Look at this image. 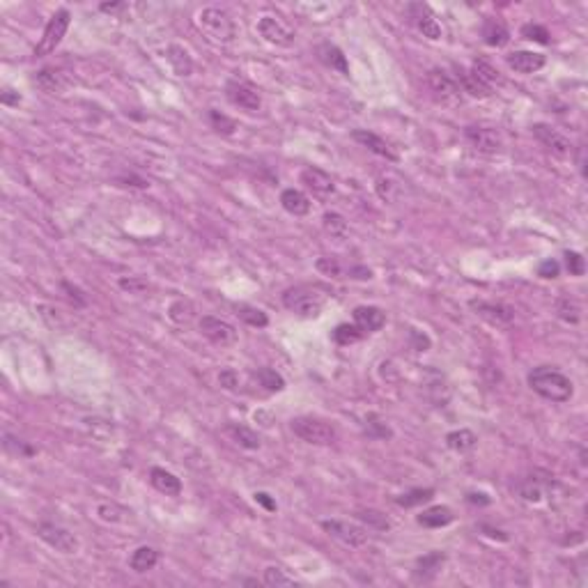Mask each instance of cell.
Instances as JSON below:
<instances>
[{
	"instance_id": "11a10c76",
	"label": "cell",
	"mask_w": 588,
	"mask_h": 588,
	"mask_svg": "<svg viewBox=\"0 0 588 588\" xmlns=\"http://www.w3.org/2000/svg\"><path fill=\"white\" fill-rule=\"evenodd\" d=\"M253 496H255V503H260L266 512H276V508H278V505H276V501H274L266 492H255Z\"/></svg>"
},
{
	"instance_id": "8fae6325",
	"label": "cell",
	"mask_w": 588,
	"mask_h": 588,
	"mask_svg": "<svg viewBox=\"0 0 588 588\" xmlns=\"http://www.w3.org/2000/svg\"><path fill=\"white\" fill-rule=\"evenodd\" d=\"M200 334L205 336L209 343L228 347L237 340V329L230 322L214 317V315H202L200 317Z\"/></svg>"
},
{
	"instance_id": "91938a15",
	"label": "cell",
	"mask_w": 588,
	"mask_h": 588,
	"mask_svg": "<svg viewBox=\"0 0 588 588\" xmlns=\"http://www.w3.org/2000/svg\"><path fill=\"white\" fill-rule=\"evenodd\" d=\"M481 531H485V536H490V538H494V540H501V542L508 540V536H505L503 531L490 527V524H481Z\"/></svg>"
},
{
	"instance_id": "484cf974",
	"label": "cell",
	"mask_w": 588,
	"mask_h": 588,
	"mask_svg": "<svg viewBox=\"0 0 588 588\" xmlns=\"http://www.w3.org/2000/svg\"><path fill=\"white\" fill-rule=\"evenodd\" d=\"M165 60L170 62L172 71L177 74V76H191L193 71V60L189 51L184 49L180 44H170L168 49H165Z\"/></svg>"
},
{
	"instance_id": "d6986e66",
	"label": "cell",
	"mask_w": 588,
	"mask_h": 588,
	"mask_svg": "<svg viewBox=\"0 0 588 588\" xmlns=\"http://www.w3.org/2000/svg\"><path fill=\"white\" fill-rule=\"evenodd\" d=\"M446 563V554L444 551H428L425 556H421L416 560V568H413V579L418 584H430L432 579L439 575V570Z\"/></svg>"
},
{
	"instance_id": "cb8c5ba5",
	"label": "cell",
	"mask_w": 588,
	"mask_h": 588,
	"mask_svg": "<svg viewBox=\"0 0 588 588\" xmlns=\"http://www.w3.org/2000/svg\"><path fill=\"white\" fill-rule=\"evenodd\" d=\"M453 519H455V514L448 505H432V508L423 510L416 517V522L425 529H444Z\"/></svg>"
},
{
	"instance_id": "9c48e42d",
	"label": "cell",
	"mask_w": 588,
	"mask_h": 588,
	"mask_svg": "<svg viewBox=\"0 0 588 588\" xmlns=\"http://www.w3.org/2000/svg\"><path fill=\"white\" fill-rule=\"evenodd\" d=\"M531 134H533V138H536V141L542 147H545V150H549L551 154L560 156V159H565V156L572 154V143H570L568 138L560 134L558 129H554V127H549L545 122H536V124L531 127Z\"/></svg>"
},
{
	"instance_id": "4316f807",
	"label": "cell",
	"mask_w": 588,
	"mask_h": 588,
	"mask_svg": "<svg viewBox=\"0 0 588 588\" xmlns=\"http://www.w3.org/2000/svg\"><path fill=\"white\" fill-rule=\"evenodd\" d=\"M455 74H457V86L462 92H466V95H471V97H478V99H485V97H490L492 95V90L483 86L481 81H478L476 76L469 69L464 67H455Z\"/></svg>"
},
{
	"instance_id": "4dcf8cb0",
	"label": "cell",
	"mask_w": 588,
	"mask_h": 588,
	"mask_svg": "<svg viewBox=\"0 0 588 588\" xmlns=\"http://www.w3.org/2000/svg\"><path fill=\"white\" fill-rule=\"evenodd\" d=\"M225 432L233 437L235 444H239L242 448H248V450L260 448V435H257V432L251 430V428L239 425V423H230V425H225Z\"/></svg>"
},
{
	"instance_id": "60d3db41",
	"label": "cell",
	"mask_w": 588,
	"mask_h": 588,
	"mask_svg": "<svg viewBox=\"0 0 588 588\" xmlns=\"http://www.w3.org/2000/svg\"><path fill=\"white\" fill-rule=\"evenodd\" d=\"M365 435L372 439H391L393 430L386 425V423L377 416V413H368L365 416Z\"/></svg>"
},
{
	"instance_id": "f6af8a7d",
	"label": "cell",
	"mask_w": 588,
	"mask_h": 588,
	"mask_svg": "<svg viewBox=\"0 0 588 588\" xmlns=\"http://www.w3.org/2000/svg\"><path fill=\"white\" fill-rule=\"evenodd\" d=\"M565 266H568L570 276H584V271H586L584 255L577 251H565Z\"/></svg>"
},
{
	"instance_id": "7dc6e473",
	"label": "cell",
	"mask_w": 588,
	"mask_h": 588,
	"mask_svg": "<svg viewBox=\"0 0 588 588\" xmlns=\"http://www.w3.org/2000/svg\"><path fill=\"white\" fill-rule=\"evenodd\" d=\"M315 266H317V271H322L324 276H340L343 274L340 262L336 260V257H319V260L315 262Z\"/></svg>"
},
{
	"instance_id": "52a82bcc",
	"label": "cell",
	"mask_w": 588,
	"mask_h": 588,
	"mask_svg": "<svg viewBox=\"0 0 588 588\" xmlns=\"http://www.w3.org/2000/svg\"><path fill=\"white\" fill-rule=\"evenodd\" d=\"M37 536H40L49 547H53L55 551H62V554H74V551H78V538L74 536L69 529L60 527V524H53V522L37 524Z\"/></svg>"
},
{
	"instance_id": "74e56055",
	"label": "cell",
	"mask_w": 588,
	"mask_h": 588,
	"mask_svg": "<svg viewBox=\"0 0 588 588\" xmlns=\"http://www.w3.org/2000/svg\"><path fill=\"white\" fill-rule=\"evenodd\" d=\"M237 317L242 319V322H246L248 327H255V329H264L266 324H269V317H266L260 308L246 306V303L237 306Z\"/></svg>"
},
{
	"instance_id": "681fc988",
	"label": "cell",
	"mask_w": 588,
	"mask_h": 588,
	"mask_svg": "<svg viewBox=\"0 0 588 588\" xmlns=\"http://www.w3.org/2000/svg\"><path fill=\"white\" fill-rule=\"evenodd\" d=\"M558 274H560V264L556 262V260H542L540 262V266H538V276L540 278H558Z\"/></svg>"
},
{
	"instance_id": "e0dca14e",
	"label": "cell",
	"mask_w": 588,
	"mask_h": 588,
	"mask_svg": "<svg viewBox=\"0 0 588 588\" xmlns=\"http://www.w3.org/2000/svg\"><path fill=\"white\" fill-rule=\"evenodd\" d=\"M352 141H356L365 150L375 152L377 156H384L389 161H398V154L393 152V147L384 141L382 136H377L375 131H368V129H354L352 131Z\"/></svg>"
},
{
	"instance_id": "3957f363",
	"label": "cell",
	"mask_w": 588,
	"mask_h": 588,
	"mask_svg": "<svg viewBox=\"0 0 588 588\" xmlns=\"http://www.w3.org/2000/svg\"><path fill=\"white\" fill-rule=\"evenodd\" d=\"M283 306L290 312H294V315L312 319L319 315L322 308H324V297H322L317 290L297 285V288H290L283 292Z\"/></svg>"
},
{
	"instance_id": "e575fe53",
	"label": "cell",
	"mask_w": 588,
	"mask_h": 588,
	"mask_svg": "<svg viewBox=\"0 0 588 588\" xmlns=\"http://www.w3.org/2000/svg\"><path fill=\"white\" fill-rule=\"evenodd\" d=\"M207 119H209V127L214 129L218 136H233L237 131V122H235V119L228 117L225 113H220V110H216V108H209Z\"/></svg>"
},
{
	"instance_id": "ffe728a7",
	"label": "cell",
	"mask_w": 588,
	"mask_h": 588,
	"mask_svg": "<svg viewBox=\"0 0 588 588\" xmlns=\"http://www.w3.org/2000/svg\"><path fill=\"white\" fill-rule=\"evenodd\" d=\"M478 315L494 322V324H508L514 317V310L510 306H505V303H494V301H483V299H474L469 303Z\"/></svg>"
},
{
	"instance_id": "5bb4252c",
	"label": "cell",
	"mask_w": 588,
	"mask_h": 588,
	"mask_svg": "<svg viewBox=\"0 0 588 588\" xmlns=\"http://www.w3.org/2000/svg\"><path fill=\"white\" fill-rule=\"evenodd\" d=\"M464 136H466V141L474 145V150L478 152H483V154H496L503 147V141H501V136L494 131V129L490 127H466L464 129Z\"/></svg>"
},
{
	"instance_id": "7c38bea8",
	"label": "cell",
	"mask_w": 588,
	"mask_h": 588,
	"mask_svg": "<svg viewBox=\"0 0 588 588\" xmlns=\"http://www.w3.org/2000/svg\"><path fill=\"white\" fill-rule=\"evenodd\" d=\"M225 95L230 99V104H235L237 108L246 110V113H257V110L262 108L260 95H257V90L248 86V83L230 81L228 86H225Z\"/></svg>"
},
{
	"instance_id": "6f0895ef",
	"label": "cell",
	"mask_w": 588,
	"mask_h": 588,
	"mask_svg": "<svg viewBox=\"0 0 588 588\" xmlns=\"http://www.w3.org/2000/svg\"><path fill=\"white\" fill-rule=\"evenodd\" d=\"M349 278L370 281V278H372V271L368 269V266H352V269H349Z\"/></svg>"
},
{
	"instance_id": "d4e9b609",
	"label": "cell",
	"mask_w": 588,
	"mask_h": 588,
	"mask_svg": "<svg viewBox=\"0 0 588 588\" xmlns=\"http://www.w3.org/2000/svg\"><path fill=\"white\" fill-rule=\"evenodd\" d=\"M281 205L292 216H306L310 211V198L299 189H285L281 193Z\"/></svg>"
},
{
	"instance_id": "6da1fadb",
	"label": "cell",
	"mask_w": 588,
	"mask_h": 588,
	"mask_svg": "<svg viewBox=\"0 0 588 588\" xmlns=\"http://www.w3.org/2000/svg\"><path fill=\"white\" fill-rule=\"evenodd\" d=\"M529 386L540 395V398L551 400V402H568L575 393V386L570 382V377H565L563 372L551 365L533 368L529 372Z\"/></svg>"
},
{
	"instance_id": "9a60e30c",
	"label": "cell",
	"mask_w": 588,
	"mask_h": 588,
	"mask_svg": "<svg viewBox=\"0 0 588 588\" xmlns=\"http://www.w3.org/2000/svg\"><path fill=\"white\" fill-rule=\"evenodd\" d=\"M33 83L40 90L49 92V95H58V92H64L71 86V76H69V71H64V69L44 67L33 76Z\"/></svg>"
},
{
	"instance_id": "d6a6232c",
	"label": "cell",
	"mask_w": 588,
	"mask_h": 588,
	"mask_svg": "<svg viewBox=\"0 0 588 588\" xmlns=\"http://www.w3.org/2000/svg\"><path fill=\"white\" fill-rule=\"evenodd\" d=\"M354 517L365 524L368 529H375V531H389L391 529V522L389 517L382 512V510H377V508H358L354 512Z\"/></svg>"
},
{
	"instance_id": "44dd1931",
	"label": "cell",
	"mask_w": 588,
	"mask_h": 588,
	"mask_svg": "<svg viewBox=\"0 0 588 588\" xmlns=\"http://www.w3.org/2000/svg\"><path fill=\"white\" fill-rule=\"evenodd\" d=\"M354 324L363 331V334H372V331H380L386 324V312L377 306H356L354 312Z\"/></svg>"
},
{
	"instance_id": "9f6ffc18",
	"label": "cell",
	"mask_w": 588,
	"mask_h": 588,
	"mask_svg": "<svg viewBox=\"0 0 588 588\" xmlns=\"http://www.w3.org/2000/svg\"><path fill=\"white\" fill-rule=\"evenodd\" d=\"M411 340H413V349H416V352H425L430 347V338L425 334H418V331H411Z\"/></svg>"
},
{
	"instance_id": "f1b7e54d",
	"label": "cell",
	"mask_w": 588,
	"mask_h": 588,
	"mask_svg": "<svg viewBox=\"0 0 588 588\" xmlns=\"http://www.w3.org/2000/svg\"><path fill=\"white\" fill-rule=\"evenodd\" d=\"M159 563V551H156L154 547H138L131 558H129V568L134 570V572H150V570H154V565Z\"/></svg>"
},
{
	"instance_id": "db71d44e",
	"label": "cell",
	"mask_w": 588,
	"mask_h": 588,
	"mask_svg": "<svg viewBox=\"0 0 588 588\" xmlns=\"http://www.w3.org/2000/svg\"><path fill=\"white\" fill-rule=\"evenodd\" d=\"M0 104L3 106H18L21 104V95H18V92L12 90V88H3V92H0Z\"/></svg>"
},
{
	"instance_id": "bcb514c9",
	"label": "cell",
	"mask_w": 588,
	"mask_h": 588,
	"mask_svg": "<svg viewBox=\"0 0 588 588\" xmlns=\"http://www.w3.org/2000/svg\"><path fill=\"white\" fill-rule=\"evenodd\" d=\"M519 494H522V499L524 501H540V496H542V490H540V485L538 483H533V478H529V481H524L519 485Z\"/></svg>"
},
{
	"instance_id": "f35d334b",
	"label": "cell",
	"mask_w": 588,
	"mask_h": 588,
	"mask_svg": "<svg viewBox=\"0 0 588 588\" xmlns=\"http://www.w3.org/2000/svg\"><path fill=\"white\" fill-rule=\"evenodd\" d=\"M262 582H264L266 586H271V588H281V586H294V584H297V579L290 577V575L285 572L283 568H278V565H269V568H264Z\"/></svg>"
},
{
	"instance_id": "83f0119b",
	"label": "cell",
	"mask_w": 588,
	"mask_h": 588,
	"mask_svg": "<svg viewBox=\"0 0 588 588\" xmlns=\"http://www.w3.org/2000/svg\"><path fill=\"white\" fill-rule=\"evenodd\" d=\"M317 55H319V60L327 64L329 69H336L340 74H349V64H347V58H345V53L338 49L336 44H319V49H317Z\"/></svg>"
},
{
	"instance_id": "1f68e13d",
	"label": "cell",
	"mask_w": 588,
	"mask_h": 588,
	"mask_svg": "<svg viewBox=\"0 0 588 588\" xmlns=\"http://www.w3.org/2000/svg\"><path fill=\"white\" fill-rule=\"evenodd\" d=\"M476 444H478V437L466 428L453 430V432H448L446 435V446L450 450H455V453H466V450H471Z\"/></svg>"
},
{
	"instance_id": "f5cc1de1",
	"label": "cell",
	"mask_w": 588,
	"mask_h": 588,
	"mask_svg": "<svg viewBox=\"0 0 588 588\" xmlns=\"http://www.w3.org/2000/svg\"><path fill=\"white\" fill-rule=\"evenodd\" d=\"M119 514H122V510H119L117 505H108V503L99 505V517L104 519V522H119V519H122Z\"/></svg>"
},
{
	"instance_id": "7bdbcfd3",
	"label": "cell",
	"mask_w": 588,
	"mask_h": 588,
	"mask_svg": "<svg viewBox=\"0 0 588 588\" xmlns=\"http://www.w3.org/2000/svg\"><path fill=\"white\" fill-rule=\"evenodd\" d=\"M522 37L524 40H529V42H536V44H549V30L545 25H540V23H527V25H522Z\"/></svg>"
},
{
	"instance_id": "4fadbf2b",
	"label": "cell",
	"mask_w": 588,
	"mask_h": 588,
	"mask_svg": "<svg viewBox=\"0 0 588 588\" xmlns=\"http://www.w3.org/2000/svg\"><path fill=\"white\" fill-rule=\"evenodd\" d=\"M257 33L262 35L264 42H269L274 46H290L294 42L292 28L276 16H262L260 21H257Z\"/></svg>"
},
{
	"instance_id": "f546056e",
	"label": "cell",
	"mask_w": 588,
	"mask_h": 588,
	"mask_svg": "<svg viewBox=\"0 0 588 588\" xmlns=\"http://www.w3.org/2000/svg\"><path fill=\"white\" fill-rule=\"evenodd\" d=\"M474 74V76L478 78L483 83V86H487V88H494V86H499V83L503 81L501 78V71L494 67V64L490 62V60H485V58H476L474 60V64H471V69H469Z\"/></svg>"
},
{
	"instance_id": "c3c4849f",
	"label": "cell",
	"mask_w": 588,
	"mask_h": 588,
	"mask_svg": "<svg viewBox=\"0 0 588 588\" xmlns=\"http://www.w3.org/2000/svg\"><path fill=\"white\" fill-rule=\"evenodd\" d=\"M60 288H62V292L67 294V299H69V301H71L76 308H83V306H86V297H83V292L76 288V285H71V283H67V281H62V283H60Z\"/></svg>"
},
{
	"instance_id": "30bf717a",
	"label": "cell",
	"mask_w": 588,
	"mask_h": 588,
	"mask_svg": "<svg viewBox=\"0 0 588 588\" xmlns=\"http://www.w3.org/2000/svg\"><path fill=\"white\" fill-rule=\"evenodd\" d=\"M407 14H409L413 25H416V30L423 37H428V40H432V42L441 40L444 30H441V23L437 21V16L430 9V5H425V3H411V5H407Z\"/></svg>"
},
{
	"instance_id": "680465c9",
	"label": "cell",
	"mask_w": 588,
	"mask_h": 588,
	"mask_svg": "<svg viewBox=\"0 0 588 588\" xmlns=\"http://www.w3.org/2000/svg\"><path fill=\"white\" fill-rule=\"evenodd\" d=\"M466 501L474 503V505H490V503H492L490 496L483 494V492H469V494H466Z\"/></svg>"
},
{
	"instance_id": "8992f818",
	"label": "cell",
	"mask_w": 588,
	"mask_h": 588,
	"mask_svg": "<svg viewBox=\"0 0 588 588\" xmlns=\"http://www.w3.org/2000/svg\"><path fill=\"white\" fill-rule=\"evenodd\" d=\"M71 23V14H69V9H58L51 18H49V23H46L44 28V33L40 37V42H37L35 46V51L33 55L35 58H44V55H51L55 49L60 46L62 42V37L67 35V28Z\"/></svg>"
},
{
	"instance_id": "ac0fdd59",
	"label": "cell",
	"mask_w": 588,
	"mask_h": 588,
	"mask_svg": "<svg viewBox=\"0 0 588 588\" xmlns=\"http://www.w3.org/2000/svg\"><path fill=\"white\" fill-rule=\"evenodd\" d=\"M505 62H508V67L514 69L517 74H536L545 67L547 58L536 51H512L505 55Z\"/></svg>"
},
{
	"instance_id": "836d02e7",
	"label": "cell",
	"mask_w": 588,
	"mask_h": 588,
	"mask_svg": "<svg viewBox=\"0 0 588 588\" xmlns=\"http://www.w3.org/2000/svg\"><path fill=\"white\" fill-rule=\"evenodd\" d=\"M432 496H435V490L432 487H413V490L400 494L395 503L400 505V508H416V505H423L432 501Z\"/></svg>"
},
{
	"instance_id": "816d5d0a",
	"label": "cell",
	"mask_w": 588,
	"mask_h": 588,
	"mask_svg": "<svg viewBox=\"0 0 588 588\" xmlns=\"http://www.w3.org/2000/svg\"><path fill=\"white\" fill-rule=\"evenodd\" d=\"M218 384L228 391H235L239 386V377L233 368H225V370H220V375H218Z\"/></svg>"
},
{
	"instance_id": "5b68a950",
	"label": "cell",
	"mask_w": 588,
	"mask_h": 588,
	"mask_svg": "<svg viewBox=\"0 0 588 588\" xmlns=\"http://www.w3.org/2000/svg\"><path fill=\"white\" fill-rule=\"evenodd\" d=\"M198 25L202 28V33H205L211 42H218V44H228L235 40V23L233 18L228 16V12L218 7H205L202 12L198 14Z\"/></svg>"
},
{
	"instance_id": "94428289",
	"label": "cell",
	"mask_w": 588,
	"mask_h": 588,
	"mask_svg": "<svg viewBox=\"0 0 588 588\" xmlns=\"http://www.w3.org/2000/svg\"><path fill=\"white\" fill-rule=\"evenodd\" d=\"M12 441H14L12 437H9V435H5V446H12ZM18 450H21V453H25V455H33V448L23 446L21 441L16 439V453H18Z\"/></svg>"
},
{
	"instance_id": "b9f144b4",
	"label": "cell",
	"mask_w": 588,
	"mask_h": 588,
	"mask_svg": "<svg viewBox=\"0 0 588 588\" xmlns=\"http://www.w3.org/2000/svg\"><path fill=\"white\" fill-rule=\"evenodd\" d=\"M255 377L269 393H278L285 389V380L276 370H271V368H260V370L255 372Z\"/></svg>"
},
{
	"instance_id": "277c9868",
	"label": "cell",
	"mask_w": 588,
	"mask_h": 588,
	"mask_svg": "<svg viewBox=\"0 0 588 588\" xmlns=\"http://www.w3.org/2000/svg\"><path fill=\"white\" fill-rule=\"evenodd\" d=\"M425 86L437 104L446 106V108H455L462 104V90H459L457 81L450 76L448 71L439 69V67L430 69L425 74Z\"/></svg>"
},
{
	"instance_id": "8d00e7d4",
	"label": "cell",
	"mask_w": 588,
	"mask_h": 588,
	"mask_svg": "<svg viewBox=\"0 0 588 588\" xmlns=\"http://www.w3.org/2000/svg\"><path fill=\"white\" fill-rule=\"evenodd\" d=\"M363 336L365 334L356 324H338L334 331H331V338H334V343L336 345H343V347L352 345V343H358V340H361Z\"/></svg>"
},
{
	"instance_id": "603a6c76",
	"label": "cell",
	"mask_w": 588,
	"mask_h": 588,
	"mask_svg": "<svg viewBox=\"0 0 588 588\" xmlns=\"http://www.w3.org/2000/svg\"><path fill=\"white\" fill-rule=\"evenodd\" d=\"M150 483L156 492L165 496H180L182 494V481L172 471H165L161 466L150 469Z\"/></svg>"
},
{
	"instance_id": "7a4b0ae2",
	"label": "cell",
	"mask_w": 588,
	"mask_h": 588,
	"mask_svg": "<svg viewBox=\"0 0 588 588\" xmlns=\"http://www.w3.org/2000/svg\"><path fill=\"white\" fill-rule=\"evenodd\" d=\"M290 430L297 435L301 441L312 446H331L338 439L336 428L331 423L315 418V416H297L290 421Z\"/></svg>"
},
{
	"instance_id": "ab89813d",
	"label": "cell",
	"mask_w": 588,
	"mask_h": 588,
	"mask_svg": "<svg viewBox=\"0 0 588 588\" xmlns=\"http://www.w3.org/2000/svg\"><path fill=\"white\" fill-rule=\"evenodd\" d=\"M322 225L331 235V237H345L347 235V220L343 214H338V211H327L324 216H322Z\"/></svg>"
},
{
	"instance_id": "ba28073f",
	"label": "cell",
	"mask_w": 588,
	"mask_h": 588,
	"mask_svg": "<svg viewBox=\"0 0 588 588\" xmlns=\"http://www.w3.org/2000/svg\"><path fill=\"white\" fill-rule=\"evenodd\" d=\"M322 529H324L331 538H336L338 542H343L345 547H352V549L363 547L368 542L365 529L358 527V524L345 522V519H324L322 522Z\"/></svg>"
},
{
	"instance_id": "7402d4cb",
	"label": "cell",
	"mask_w": 588,
	"mask_h": 588,
	"mask_svg": "<svg viewBox=\"0 0 588 588\" xmlns=\"http://www.w3.org/2000/svg\"><path fill=\"white\" fill-rule=\"evenodd\" d=\"M483 40L487 46H492V49H503V46L510 42L508 25H505L501 18L487 16L483 21Z\"/></svg>"
},
{
	"instance_id": "ee69618b",
	"label": "cell",
	"mask_w": 588,
	"mask_h": 588,
	"mask_svg": "<svg viewBox=\"0 0 588 588\" xmlns=\"http://www.w3.org/2000/svg\"><path fill=\"white\" fill-rule=\"evenodd\" d=\"M168 315H170V319H172V322H177V324H182V322H184V324H187V322L193 317V308H191V303H189V301H175L172 306H170V312H168Z\"/></svg>"
},
{
	"instance_id": "f907efd6",
	"label": "cell",
	"mask_w": 588,
	"mask_h": 588,
	"mask_svg": "<svg viewBox=\"0 0 588 588\" xmlns=\"http://www.w3.org/2000/svg\"><path fill=\"white\" fill-rule=\"evenodd\" d=\"M119 288H122L124 292L141 294V292H145V290H147V281L138 278V276H134V278H119Z\"/></svg>"
},
{
	"instance_id": "2e32d148",
	"label": "cell",
	"mask_w": 588,
	"mask_h": 588,
	"mask_svg": "<svg viewBox=\"0 0 588 588\" xmlns=\"http://www.w3.org/2000/svg\"><path fill=\"white\" fill-rule=\"evenodd\" d=\"M301 184L306 187L308 191H312V196L317 198H329L331 193L336 191V184L331 180V175L315 168V165H308V168H303L299 175Z\"/></svg>"
},
{
	"instance_id": "d590c367",
	"label": "cell",
	"mask_w": 588,
	"mask_h": 588,
	"mask_svg": "<svg viewBox=\"0 0 588 588\" xmlns=\"http://www.w3.org/2000/svg\"><path fill=\"white\" fill-rule=\"evenodd\" d=\"M556 315L568 322V324H577L579 319H582V308H579V303L570 297H558L556 299Z\"/></svg>"
},
{
	"instance_id": "6125c7cd",
	"label": "cell",
	"mask_w": 588,
	"mask_h": 588,
	"mask_svg": "<svg viewBox=\"0 0 588 588\" xmlns=\"http://www.w3.org/2000/svg\"><path fill=\"white\" fill-rule=\"evenodd\" d=\"M124 7H127L124 3H101V5H99L101 12H110V14L119 12V9H124Z\"/></svg>"
}]
</instances>
